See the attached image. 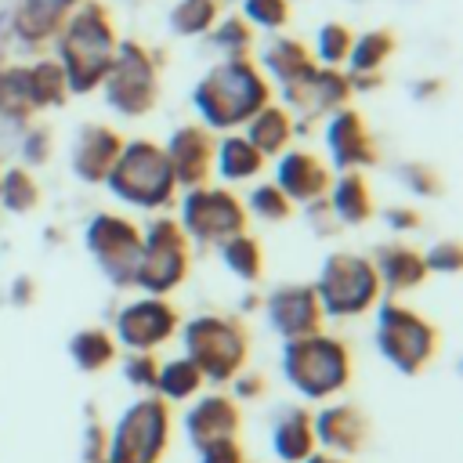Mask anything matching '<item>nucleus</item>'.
<instances>
[{
	"instance_id": "nucleus-12",
	"label": "nucleus",
	"mask_w": 463,
	"mask_h": 463,
	"mask_svg": "<svg viewBox=\"0 0 463 463\" xmlns=\"http://www.w3.org/2000/svg\"><path fill=\"white\" fill-rule=\"evenodd\" d=\"M83 242L112 286H134V268L141 253V232L134 228V221L119 213H94L83 228Z\"/></svg>"
},
{
	"instance_id": "nucleus-29",
	"label": "nucleus",
	"mask_w": 463,
	"mask_h": 463,
	"mask_svg": "<svg viewBox=\"0 0 463 463\" xmlns=\"http://www.w3.org/2000/svg\"><path fill=\"white\" fill-rule=\"evenodd\" d=\"M25 69V94H29V105L33 109H54L69 98V83H65V72L54 58H40L33 65H22Z\"/></svg>"
},
{
	"instance_id": "nucleus-11",
	"label": "nucleus",
	"mask_w": 463,
	"mask_h": 463,
	"mask_svg": "<svg viewBox=\"0 0 463 463\" xmlns=\"http://www.w3.org/2000/svg\"><path fill=\"white\" fill-rule=\"evenodd\" d=\"M166 434H170L166 405L159 398H141L116 420L105 463H156L159 452L166 449Z\"/></svg>"
},
{
	"instance_id": "nucleus-28",
	"label": "nucleus",
	"mask_w": 463,
	"mask_h": 463,
	"mask_svg": "<svg viewBox=\"0 0 463 463\" xmlns=\"http://www.w3.org/2000/svg\"><path fill=\"white\" fill-rule=\"evenodd\" d=\"M271 445H275V456L286 459V463H297L311 452L315 445V434H311V420L307 412L300 409H282L275 427H271Z\"/></svg>"
},
{
	"instance_id": "nucleus-24",
	"label": "nucleus",
	"mask_w": 463,
	"mask_h": 463,
	"mask_svg": "<svg viewBox=\"0 0 463 463\" xmlns=\"http://www.w3.org/2000/svg\"><path fill=\"white\" fill-rule=\"evenodd\" d=\"M311 65H315V61H311V54H307V47H304L300 40H289V36H271V40L260 47V54H257L260 76L275 80L279 87L297 83Z\"/></svg>"
},
{
	"instance_id": "nucleus-1",
	"label": "nucleus",
	"mask_w": 463,
	"mask_h": 463,
	"mask_svg": "<svg viewBox=\"0 0 463 463\" xmlns=\"http://www.w3.org/2000/svg\"><path fill=\"white\" fill-rule=\"evenodd\" d=\"M119 36L112 25V14L101 0L76 4L61 29L54 33V61L65 72L69 94H90L101 87L112 58H116Z\"/></svg>"
},
{
	"instance_id": "nucleus-43",
	"label": "nucleus",
	"mask_w": 463,
	"mask_h": 463,
	"mask_svg": "<svg viewBox=\"0 0 463 463\" xmlns=\"http://www.w3.org/2000/svg\"><path fill=\"white\" fill-rule=\"evenodd\" d=\"M156 358L152 351H130V358L123 362V376L134 383V387H156Z\"/></svg>"
},
{
	"instance_id": "nucleus-38",
	"label": "nucleus",
	"mask_w": 463,
	"mask_h": 463,
	"mask_svg": "<svg viewBox=\"0 0 463 463\" xmlns=\"http://www.w3.org/2000/svg\"><path fill=\"white\" fill-rule=\"evenodd\" d=\"M210 43L224 54V58H246L250 54V47H253V29L242 22V18H221V22H213V29H210Z\"/></svg>"
},
{
	"instance_id": "nucleus-36",
	"label": "nucleus",
	"mask_w": 463,
	"mask_h": 463,
	"mask_svg": "<svg viewBox=\"0 0 463 463\" xmlns=\"http://www.w3.org/2000/svg\"><path fill=\"white\" fill-rule=\"evenodd\" d=\"M351 29L344 22H326L318 33H315V65L322 69H336L340 61H347V51H351Z\"/></svg>"
},
{
	"instance_id": "nucleus-26",
	"label": "nucleus",
	"mask_w": 463,
	"mask_h": 463,
	"mask_svg": "<svg viewBox=\"0 0 463 463\" xmlns=\"http://www.w3.org/2000/svg\"><path fill=\"white\" fill-rule=\"evenodd\" d=\"M213 170H217L221 181L239 184V181H250L264 170V156L242 134H224L213 145Z\"/></svg>"
},
{
	"instance_id": "nucleus-41",
	"label": "nucleus",
	"mask_w": 463,
	"mask_h": 463,
	"mask_svg": "<svg viewBox=\"0 0 463 463\" xmlns=\"http://www.w3.org/2000/svg\"><path fill=\"white\" fill-rule=\"evenodd\" d=\"M398 181H402L412 195H420V199H430V195L441 192V177H438L427 163H402V166H398Z\"/></svg>"
},
{
	"instance_id": "nucleus-15",
	"label": "nucleus",
	"mask_w": 463,
	"mask_h": 463,
	"mask_svg": "<svg viewBox=\"0 0 463 463\" xmlns=\"http://www.w3.org/2000/svg\"><path fill=\"white\" fill-rule=\"evenodd\" d=\"M264 315H268V326L282 340H300V336L322 333V318H326L322 307H318L315 289L300 286V282L271 289L268 300H264Z\"/></svg>"
},
{
	"instance_id": "nucleus-7",
	"label": "nucleus",
	"mask_w": 463,
	"mask_h": 463,
	"mask_svg": "<svg viewBox=\"0 0 463 463\" xmlns=\"http://www.w3.org/2000/svg\"><path fill=\"white\" fill-rule=\"evenodd\" d=\"M376 351L398 373H420L438 354V329L398 300H376Z\"/></svg>"
},
{
	"instance_id": "nucleus-21",
	"label": "nucleus",
	"mask_w": 463,
	"mask_h": 463,
	"mask_svg": "<svg viewBox=\"0 0 463 463\" xmlns=\"http://www.w3.org/2000/svg\"><path fill=\"white\" fill-rule=\"evenodd\" d=\"M235 427H239V409H235V402L228 394H206L184 416V430L199 449L217 441V438H232Z\"/></svg>"
},
{
	"instance_id": "nucleus-14",
	"label": "nucleus",
	"mask_w": 463,
	"mask_h": 463,
	"mask_svg": "<svg viewBox=\"0 0 463 463\" xmlns=\"http://www.w3.org/2000/svg\"><path fill=\"white\" fill-rule=\"evenodd\" d=\"M177 326H181V315L174 304H166L163 297H141V300H130L127 307H119L112 340L127 351H152V347L166 344Z\"/></svg>"
},
{
	"instance_id": "nucleus-40",
	"label": "nucleus",
	"mask_w": 463,
	"mask_h": 463,
	"mask_svg": "<svg viewBox=\"0 0 463 463\" xmlns=\"http://www.w3.org/2000/svg\"><path fill=\"white\" fill-rule=\"evenodd\" d=\"M289 18V0H242V22L250 29L279 33Z\"/></svg>"
},
{
	"instance_id": "nucleus-42",
	"label": "nucleus",
	"mask_w": 463,
	"mask_h": 463,
	"mask_svg": "<svg viewBox=\"0 0 463 463\" xmlns=\"http://www.w3.org/2000/svg\"><path fill=\"white\" fill-rule=\"evenodd\" d=\"M423 257V268L427 271H438V275H456L459 264H463V253H459V242L456 239H445V242H434Z\"/></svg>"
},
{
	"instance_id": "nucleus-33",
	"label": "nucleus",
	"mask_w": 463,
	"mask_h": 463,
	"mask_svg": "<svg viewBox=\"0 0 463 463\" xmlns=\"http://www.w3.org/2000/svg\"><path fill=\"white\" fill-rule=\"evenodd\" d=\"M36 203H40V184L25 166L0 170V206L7 213H29Z\"/></svg>"
},
{
	"instance_id": "nucleus-17",
	"label": "nucleus",
	"mask_w": 463,
	"mask_h": 463,
	"mask_svg": "<svg viewBox=\"0 0 463 463\" xmlns=\"http://www.w3.org/2000/svg\"><path fill=\"white\" fill-rule=\"evenodd\" d=\"M163 152H166L177 188H195L213 174V137L206 127H195V123L177 127L166 137Z\"/></svg>"
},
{
	"instance_id": "nucleus-31",
	"label": "nucleus",
	"mask_w": 463,
	"mask_h": 463,
	"mask_svg": "<svg viewBox=\"0 0 463 463\" xmlns=\"http://www.w3.org/2000/svg\"><path fill=\"white\" fill-rule=\"evenodd\" d=\"M221 260H224V268H228L235 279H242V282H257L260 271H264L260 242H257L253 235H246V232H239V235H232V239L221 242Z\"/></svg>"
},
{
	"instance_id": "nucleus-22",
	"label": "nucleus",
	"mask_w": 463,
	"mask_h": 463,
	"mask_svg": "<svg viewBox=\"0 0 463 463\" xmlns=\"http://www.w3.org/2000/svg\"><path fill=\"white\" fill-rule=\"evenodd\" d=\"M76 4H83V0H22L18 11H14L11 29L22 43H33V47L47 43V40H54V33L61 29L65 14Z\"/></svg>"
},
{
	"instance_id": "nucleus-23",
	"label": "nucleus",
	"mask_w": 463,
	"mask_h": 463,
	"mask_svg": "<svg viewBox=\"0 0 463 463\" xmlns=\"http://www.w3.org/2000/svg\"><path fill=\"white\" fill-rule=\"evenodd\" d=\"M311 427H315L311 434H315L326 449H336V452H354V449H362V441H365V434H369V423H365V416H362L354 405H329V409H322V412L315 416Z\"/></svg>"
},
{
	"instance_id": "nucleus-16",
	"label": "nucleus",
	"mask_w": 463,
	"mask_h": 463,
	"mask_svg": "<svg viewBox=\"0 0 463 463\" xmlns=\"http://www.w3.org/2000/svg\"><path fill=\"white\" fill-rule=\"evenodd\" d=\"M322 137H326L329 163L336 170H358V166L376 163V156H380L376 145H373V137H369V130H365V119L351 105L329 112Z\"/></svg>"
},
{
	"instance_id": "nucleus-5",
	"label": "nucleus",
	"mask_w": 463,
	"mask_h": 463,
	"mask_svg": "<svg viewBox=\"0 0 463 463\" xmlns=\"http://www.w3.org/2000/svg\"><path fill=\"white\" fill-rule=\"evenodd\" d=\"M311 289L318 297L322 315H329V318H354V315L369 311L383 293L380 279L373 271V260L362 253H344V250H336L322 260Z\"/></svg>"
},
{
	"instance_id": "nucleus-13",
	"label": "nucleus",
	"mask_w": 463,
	"mask_h": 463,
	"mask_svg": "<svg viewBox=\"0 0 463 463\" xmlns=\"http://www.w3.org/2000/svg\"><path fill=\"white\" fill-rule=\"evenodd\" d=\"M351 94H354V90H351V80H347L344 72L311 65L297 83L282 87V98H286L282 109L289 112L293 134H297V130H307V123H315V119L329 116V112L344 109Z\"/></svg>"
},
{
	"instance_id": "nucleus-6",
	"label": "nucleus",
	"mask_w": 463,
	"mask_h": 463,
	"mask_svg": "<svg viewBox=\"0 0 463 463\" xmlns=\"http://www.w3.org/2000/svg\"><path fill=\"white\" fill-rule=\"evenodd\" d=\"M184 358L203 373V380L224 383L246 362V329L228 315H195L181 329Z\"/></svg>"
},
{
	"instance_id": "nucleus-47",
	"label": "nucleus",
	"mask_w": 463,
	"mask_h": 463,
	"mask_svg": "<svg viewBox=\"0 0 463 463\" xmlns=\"http://www.w3.org/2000/svg\"><path fill=\"white\" fill-rule=\"evenodd\" d=\"M232 380H235V394L239 398H253L264 387V376H257V373H235Z\"/></svg>"
},
{
	"instance_id": "nucleus-32",
	"label": "nucleus",
	"mask_w": 463,
	"mask_h": 463,
	"mask_svg": "<svg viewBox=\"0 0 463 463\" xmlns=\"http://www.w3.org/2000/svg\"><path fill=\"white\" fill-rule=\"evenodd\" d=\"M69 354H72V362L83 373H98V369H105L116 358V340L105 329H98V326L94 329H80L69 340Z\"/></svg>"
},
{
	"instance_id": "nucleus-45",
	"label": "nucleus",
	"mask_w": 463,
	"mask_h": 463,
	"mask_svg": "<svg viewBox=\"0 0 463 463\" xmlns=\"http://www.w3.org/2000/svg\"><path fill=\"white\" fill-rule=\"evenodd\" d=\"M203 463H242V452L232 438H217V441L203 445Z\"/></svg>"
},
{
	"instance_id": "nucleus-37",
	"label": "nucleus",
	"mask_w": 463,
	"mask_h": 463,
	"mask_svg": "<svg viewBox=\"0 0 463 463\" xmlns=\"http://www.w3.org/2000/svg\"><path fill=\"white\" fill-rule=\"evenodd\" d=\"M36 109L29 105V94H25V69L22 65H11V69H0V116L4 119H29Z\"/></svg>"
},
{
	"instance_id": "nucleus-35",
	"label": "nucleus",
	"mask_w": 463,
	"mask_h": 463,
	"mask_svg": "<svg viewBox=\"0 0 463 463\" xmlns=\"http://www.w3.org/2000/svg\"><path fill=\"white\" fill-rule=\"evenodd\" d=\"M217 22V0H181L170 11V29L181 36H203Z\"/></svg>"
},
{
	"instance_id": "nucleus-9",
	"label": "nucleus",
	"mask_w": 463,
	"mask_h": 463,
	"mask_svg": "<svg viewBox=\"0 0 463 463\" xmlns=\"http://www.w3.org/2000/svg\"><path fill=\"white\" fill-rule=\"evenodd\" d=\"M188 239L170 217H156L141 232V253L134 268V286H141L148 297H163L177 289L188 275Z\"/></svg>"
},
{
	"instance_id": "nucleus-39",
	"label": "nucleus",
	"mask_w": 463,
	"mask_h": 463,
	"mask_svg": "<svg viewBox=\"0 0 463 463\" xmlns=\"http://www.w3.org/2000/svg\"><path fill=\"white\" fill-rule=\"evenodd\" d=\"M242 210L253 213V217H260V221H268V224H275V221H286V217L293 213V203H289L271 181H264V184H253V188H250Z\"/></svg>"
},
{
	"instance_id": "nucleus-19",
	"label": "nucleus",
	"mask_w": 463,
	"mask_h": 463,
	"mask_svg": "<svg viewBox=\"0 0 463 463\" xmlns=\"http://www.w3.org/2000/svg\"><path fill=\"white\" fill-rule=\"evenodd\" d=\"M289 203H315L326 195L329 188V166L304 152V148H286L279 152V163H275V181H271Z\"/></svg>"
},
{
	"instance_id": "nucleus-48",
	"label": "nucleus",
	"mask_w": 463,
	"mask_h": 463,
	"mask_svg": "<svg viewBox=\"0 0 463 463\" xmlns=\"http://www.w3.org/2000/svg\"><path fill=\"white\" fill-rule=\"evenodd\" d=\"M36 297V286H33V279H14V286H11V304H29Z\"/></svg>"
},
{
	"instance_id": "nucleus-27",
	"label": "nucleus",
	"mask_w": 463,
	"mask_h": 463,
	"mask_svg": "<svg viewBox=\"0 0 463 463\" xmlns=\"http://www.w3.org/2000/svg\"><path fill=\"white\" fill-rule=\"evenodd\" d=\"M246 141L260 152V156H279V152H286V145H289V137H293V119H289V112L282 109V105H264V109H257L246 123Z\"/></svg>"
},
{
	"instance_id": "nucleus-8",
	"label": "nucleus",
	"mask_w": 463,
	"mask_h": 463,
	"mask_svg": "<svg viewBox=\"0 0 463 463\" xmlns=\"http://www.w3.org/2000/svg\"><path fill=\"white\" fill-rule=\"evenodd\" d=\"M101 90H105V105L127 119L152 112V105L159 98V72H156L152 54L141 43L123 40L116 47V58H112L105 80H101Z\"/></svg>"
},
{
	"instance_id": "nucleus-10",
	"label": "nucleus",
	"mask_w": 463,
	"mask_h": 463,
	"mask_svg": "<svg viewBox=\"0 0 463 463\" xmlns=\"http://www.w3.org/2000/svg\"><path fill=\"white\" fill-rule=\"evenodd\" d=\"M177 228L199 246H221L246 228V210L228 188H184L177 206Z\"/></svg>"
},
{
	"instance_id": "nucleus-18",
	"label": "nucleus",
	"mask_w": 463,
	"mask_h": 463,
	"mask_svg": "<svg viewBox=\"0 0 463 463\" xmlns=\"http://www.w3.org/2000/svg\"><path fill=\"white\" fill-rule=\"evenodd\" d=\"M119 145L123 137L105 127V123H83L76 134H72V145H69V166L72 174L83 181V184H101L112 159L119 156Z\"/></svg>"
},
{
	"instance_id": "nucleus-30",
	"label": "nucleus",
	"mask_w": 463,
	"mask_h": 463,
	"mask_svg": "<svg viewBox=\"0 0 463 463\" xmlns=\"http://www.w3.org/2000/svg\"><path fill=\"white\" fill-rule=\"evenodd\" d=\"M391 54H394V33L391 29H369V33L351 40L347 69H351V76H373V72H380V65Z\"/></svg>"
},
{
	"instance_id": "nucleus-25",
	"label": "nucleus",
	"mask_w": 463,
	"mask_h": 463,
	"mask_svg": "<svg viewBox=\"0 0 463 463\" xmlns=\"http://www.w3.org/2000/svg\"><path fill=\"white\" fill-rule=\"evenodd\" d=\"M329 203V213L336 224H347V228H358L373 217V195H369V184L358 170H344L336 181H333V192L326 195Z\"/></svg>"
},
{
	"instance_id": "nucleus-2",
	"label": "nucleus",
	"mask_w": 463,
	"mask_h": 463,
	"mask_svg": "<svg viewBox=\"0 0 463 463\" xmlns=\"http://www.w3.org/2000/svg\"><path fill=\"white\" fill-rule=\"evenodd\" d=\"M268 80L250 58H224L203 72L192 105L206 130H235L268 105Z\"/></svg>"
},
{
	"instance_id": "nucleus-49",
	"label": "nucleus",
	"mask_w": 463,
	"mask_h": 463,
	"mask_svg": "<svg viewBox=\"0 0 463 463\" xmlns=\"http://www.w3.org/2000/svg\"><path fill=\"white\" fill-rule=\"evenodd\" d=\"M304 459H307V463H340L336 456H304Z\"/></svg>"
},
{
	"instance_id": "nucleus-44",
	"label": "nucleus",
	"mask_w": 463,
	"mask_h": 463,
	"mask_svg": "<svg viewBox=\"0 0 463 463\" xmlns=\"http://www.w3.org/2000/svg\"><path fill=\"white\" fill-rule=\"evenodd\" d=\"M22 156H25V163H33V166L47 163V159H51V134H47L43 127L29 130L25 141H22Z\"/></svg>"
},
{
	"instance_id": "nucleus-3",
	"label": "nucleus",
	"mask_w": 463,
	"mask_h": 463,
	"mask_svg": "<svg viewBox=\"0 0 463 463\" xmlns=\"http://www.w3.org/2000/svg\"><path fill=\"white\" fill-rule=\"evenodd\" d=\"M101 184L119 203L137 206V210H163L177 199V181L166 163V152L163 145H152L148 137L123 141Z\"/></svg>"
},
{
	"instance_id": "nucleus-46",
	"label": "nucleus",
	"mask_w": 463,
	"mask_h": 463,
	"mask_svg": "<svg viewBox=\"0 0 463 463\" xmlns=\"http://www.w3.org/2000/svg\"><path fill=\"white\" fill-rule=\"evenodd\" d=\"M380 217H383V224L394 228V232H412V228H420V213L409 210V206H387V210H380Z\"/></svg>"
},
{
	"instance_id": "nucleus-20",
	"label": "nucleus",
	"mask_w": 463,
	"mask_h": 463,
	"mask_svg": "<svg viewBox=\"0 0 463 463\" xmlns=\"http://www.w3.org/2000/svg\"><path fill=\"white\" fill-rule=\"evenodd\" d=\"M373 271L380 279V289H387L391 297L394 293H405V289H416L423 286L427 279V268H423V257L412 250V246H402V242H383L373 250Z\"/></svg>"
},
{
	"instance_id": "nucleus-34",
	"label": "nucleus",
	"mask_w": 463,
	"mask_h": 463,
	"mask_svg": "<svg viewBox=\"0 0 463 463\" xmlns=\"http://www.w3.org/2000/svg\"><path fill=\"white\" fill-rule=\"evenodd\" d=\"M199 383H203V373H199L188 358H170V362H163V365L156 369V387H159V394L170 398V402L192 398V394L199 391Z\"/></svg>"
},
{
	"instance_id": "nucleus-4",
	"label": "nucleus",
	"mask_w": 463,
	"mask_h": 463,
	"mask_svg": "<svg viewBox=\"0 0 463 463\" xmlns=\"http://www.w3.org/2000/svg\"><path fill=\"white\" fill-rule=\"evenodd\" d=\"M282 376L304 398H329L344 391L351 380V351L340 336H329V333L286 340Z\"/></svg>"
}]
</instances>
